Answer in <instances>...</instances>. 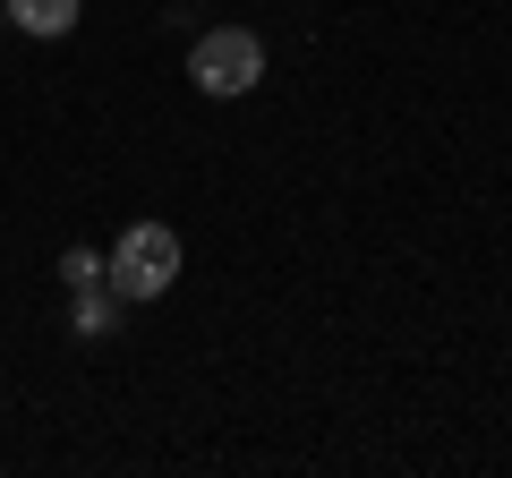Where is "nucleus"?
Masks as SVG:
<instances>
[{"mask_svg": "<svg viewBox=\"0 0 512 478\" xmlns=\"http://www.w3.org/2000/svg\"><path fill=\"white\" fill-rule=\"evenodd\" d=\"M103 282L137 308V299H163L171 282H180V231L171 222H128L120 239H111V257H103Z\"/></svg>", "mask_w": 512, "mask_h": 478, "instance_id": "1", "label": "nucleus"}, {"mask_svg": "<svg viewBox=\"0 0 512 478\" xmlns=\"http://www.w3.org/2000/svg\"><path fill=\"white\" fill-rule=\"evenodd\" d=\"M256 77H265V43H256L248 26H205L197 52H188V86L214 94V103H239V94H256Z\"/></svg>", "mask_w": 512, "mask_h": 478, "instance_id": "2", "label": "nucleus"}, {"mask_svg": "<svg viewBox=\"0 0 512 478\" xmlns=\"http://www.w3.org/2000/svg\"><path fill=\"white\" fill-rule=\"evenodd\" d=\"M0 9H9V26H18V35H35V43L77 35V18H86V0H0Z\"/></svg>", "mask_w": 512, "mask_h": 478, "instance_id": "3", "label": "nucleus"}, {"mask_svg": "<svg viewBox=\"0 0 512 478\" xmlns=\"http://www.w3.org/2000/svg\"><path fill=\"white\" fill-rule=\"evenodd\" d=\"M120 308H128V299H120V291H111V282H86V291H77V299H69V325H77V333H86V342H103V333H111V325H120Z\"/></svg>", "mask_w": 512, "mask_h": 478, "instance_id": "4", "label": "nucleus"}, {"mask_svg": "<svg viewBox=\"0 0 512 478\" xmlns=\"http://www.w3.org/2000/svg\"><path fill=\"white\" fill-rule=\"evenodd\" d=\"M60 282H69V291H86V282H103V257H94V248H69V257H60Z\"/></svg>", "mask_w": 512, "mask_h": 478, "instance_id": "5", "label": "nucleus"}]
</instances>
